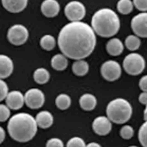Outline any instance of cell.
Returning a JSON list of instances; mask_svg holds the SVG:
<instances>
[{
  "instance_id": "obj_1",
  "label": "cell",
  "mask_w": 147,
  "mask_h": 147,
  "mask_svg": "<svg viewBox=\"0 0 147 147\" xmlns=\"http://www.w3.org/2000/svg\"><path fill=\"white\" fill-rule=\"evenodd\" d=\"M60 50L67 58L80 60L87 58L96 45L95 33L84 22H71L65 25L58 36Z\"/></svg>"
},
{
  "instance_id": "obj_2",
  "label": "cell",
  "mask_w": 147,
  "mask_h": 147,
  "mask_svg": "<svg viewBox=\"0 0 147 147\" xmlns=\"http://www.w3.org/2000/svg\"><path fill=\"white\" fill-rule=\"evenodd\" d=\"M36 119L27 113L15 114L9 119L7 129L11 137L17 142L26 143L32 140L37 132Z\"/></svg>"
},
{
  "instance_id": "obj_3",
  "label": "cell",
  "mask_w": 147,
  "mask_h": 147,
  "mask_svg": "<svg viewBox=\"0 0 147 147\" xmlns=\"http://www.w3.org/2000/svg\"><path fill=\"white\" fill-rule=\"evenodd\" d=\"M91 26L97 35L109 38L116 35L120 29L121 23L117 14L109 8L96 11L91 20Z\"/></svg>"
},
{
  "instance_id": "obj_4",
  "label": "cell",
  "mask_w": 147,
  "mask_h": 147,
  "mask_svg": "<svg viewBox=\"0 0 147 147\" xmlns=\"http://www.w3.org/2000/svg\"><path fill=\"white\" fill-rule=\"evenodd\" d=\"M133 109L131 103L123 98H115L109 103L106 115L112 122L122 125L128 122L132 117Z\"/></svg>"
},
{
  "instance_id": "obj_5",
  "label": "cell",
  "mask_w": 147,
  "mask_h": 147,
  "mask_svg": "<svg viewBox=\"0 0 147 147\" xmlns=\"http://www.w3.org/2000/svg\"><path fill=\"white\" fill-rule=\"evenodd\" d=\"M123 66L127 73L130 75L137 76L144 71L146 61L140 54L133 53L125 57L123 61Z\"/></svg>"
},
{
  "instance_id": "obj_6",
  "label": "cell",
  "mask_w": 147,
  "mask_h": 147,
  "mask_svg": "<svg viewBox=\"0 0 147 147\" xmlns=\"http://www.w3.org/2000/svg\"><path fill=\"white\" fill-rule=\"evenodd\" d=\"M29 37L27 28L22 24H15L8 30L7 38L11 44L16 46L24 44Z\"/></svg>"
},
{
  "instance_id": "obj_7",
  "label": "cell",
  "mask_w": 147,
  "mask_h": 147,
  "mask_svg": "<svg viewBox=\"0 0 147 147\" xmlns=\"http://www.w3.org/2000/svg\"><path fill=\"white\" fill-rule=\"evenodd\" d=\"M86 12V8L84 4L78 1L69 2L64 9L67 18L71 22L81 21L85 17Z\"/></svg>"
},
{
  "instance_id": "obj_8",
  "label": "cell",
  "mask_w": 147,
  "mask_h": 147,
  "mask_svg": "<svg viewBox=\"0 0 147 147\" xmlns=\"http://www.w3.org/2000/svg\"><path fill=\"white\" fill-rule=\"evenodd\" d=\"M101 74L106 80L111 82L116 81L121 76V67L117 61L108 60L101 67Z\"/></svg>"
},
{
  "instance_id": "obj_9",
  "label": "cell",
  "mask_w": 147,
  "mask_h": 147,
  "mask_svg": "<svg viewBox=\"0 0 147 147\" xmlns=\"http://www.w3.org/2000/svg\"><path fill=\"white\" fill-rule=\"evenodd\" d=\"M24 100L25 103L30 109H38L44 104L45 95L43 92L39 88H30L26 92Z\"/></svg>"
},
{
  "instance_id": "obj_10",
  "label": "cell",
  "mask_w": 147,
  "mask_h": 147,
  "mask_svg": "<svg viewBox=\"0 0 147 147\" xmlns=\"http://www.w3.org/2000/svg\"><path fill=\"white\" fill-rule=\"evenodd\" d=\"M131 27L137 36L147 38V12L135 16L131 21Z\"/></svg>"
},
{
  "instance_id": "obj_11",
  "label": "cell",
  "mask_w": 147,
  "mask_h": 147,
  "mask_svg": "<svg viewBox=\"0 0 147 147\" xmlns=\"http://www.w3.org/2000/svg\"><path fill=\"white\" fill-rule=\"evenodd\" d=\"M92 129L96 134L101 136H106L111 132L112 122L106 116H100L96 118L92 122Z\"/></svg>"
},
{
  "instance_id": "obj_12",
  "label": "cell",
  "mask_w": 147,
  "mask_h": 147,
  "mask_svg": "<svg viewBox=\"0 0 147 147\" xmlns=\"http://www.w3.org/2000/svg\"><path fill=\"white\" fill-rule=\"evenodd\" d=\"M6 105L11 110H20L25 103L24 95L19 91L14 90L8 92L6 98Z\"/></svg>"
},
{
  "instance_id": "obj_13",
  "label": "cell",
  "mask_w": 147,
  "mask_h": 147,
  "mask_svg": "<svg viewBox=\"0 0 147 147\" xmlns=\"http://www.w3.org/2000/svg\"><path fill=\"white\" fill-rule=\"evenodd\" d=\"M41 11L45 17H54L60 11L59 2L57 0H44L41 5Z\"/></svg>"
},
{
  "instance_id": "obj_14",
  "label": "cell",
  "mask_w": 147,
  "mask_h": 147,
  "mask_svg": "<svg viewBox=\"0 0 147 147\" xmlns=\"http://www.w3.org/2000/svg\"><path fill=\"white\" fill-rule=\"evenodd\" d=\"M13 63L12 59L6 55L0 54V79L9 77L13 71Z\"/></svg>"
},
{
  "instance_id": "obj_15",
  "label": "cell",
  "mask_w": 147,
  "mask_h": 147,
  "mask_svg": "<svg viewBox=\"0 0 147 147\" xmlns=\"http://www.w3.org/2000/svg\"><path fill=\"white\" fill-rule=\"evenodd\" d=\"M28 0H2V3L7 11L11 13H19L27 6Z\"/></svg>"
},
{
  "instance_id": "obj_16",
  "label": "cell",
  "mask_w": 147,
  "mask_h": 147,
  "mask_svg": "<svg viewBox=\"0 0 147 147\" xmlns=\"http://www.w3.org/2000/svg\"><path fill=\"white\" fill-rule=\"evenodd\" d=\"M38 127L43 129H47L51 127L54 122V118L52 113L48 111L39 112L36 117Z\"/></svg>"
},
{
  "instance_id": "obj_17",
  "label": "cell",
  "mask_w": 147,
  "mask_h": 147,
  "mask_svg": "<svg viewBox=\"0 0 147 147\" xmlns=\"http://www.w3.org/2000/svg\"><path fill=\"white\" fill-rule=\"evenodd\" d=\"M106 50L112 56H118L124 50V45L118 38H112L109 40L106 44Z\"/></svg>"
},
{
  "instance_id": "obj_18",
  "label": "cell",
  "mask_w": 147,
  "mask_h": 147,
  "mask_svg": "<svg viewBox=\"0 0 147 147\" xmlns=\"http://www.w3.org/2000/svg\"><path fill=\"white\" fill-rule=\"evenodd\" d=\"M79 104L81 109L84 110L90 111L95 109L97 105V99L92 94H85L80 97Z\"/></svg>"
},
{
  "instance_id": "obj_19",
  "label": "cell",
  "mask_w": 147,
  "mask_h": 147,
  "mask_svg": "<svg viewBox=\"0 0 147 147\" xmlns=\"http://www.w3.org/2000/svg\"><path fill=\"white\" fill-rule=\"evenodd\" d=\"M52 67L57 71H63L66 69L68 65L67 57L63 54L55 55L51 60Z\"/></svg>"
},
{
  "instance_id": "obj_20",
  "label": "cell",
  "mask_w": 147,
  "mask_h": 147,
  "mask_svg": "<svg viewBox=\"0 0 147 147\" xmlns=\"http://www.w3.org/2000/svg\"><path fill=\"white\" fill-rule=\"evenodd\" d=\"M72 70L76 76H83L88 73L89 65L86 61L82 59L77 60L73 64Z\"/></svg>"
},
{
  "instance_id": "obj_21",
  "label": "cell",
  "mask_w": 147,
  "mask_h": 147,
  "mask_svg": "<svg viewBox=\"0 0 147 147\" xmlns=\"http://www.w3.org/2000/svg\"><path fill=\"white\" fill-rule=\"evenodd\" d=\"M34 81L39 84H44L48 82L50 79V73L45 68L40 67L37 69L33 74Z\"/></svg>"
},
{
  "instance_id": "obj_22",
  "label": "cell",
  "mask_w": 147,
  "mask_h": 147,
  "mask_svg": "<svg viewBox=\"0 0 147 147\" xmlns=\"http://www.w3.org/2000/svg\"><path fill=\"white\" fill-rule=\"evenodd\" d=\"M55 102L57 107L59 109L65 110L71 106V100L70 97L67 94H61L57 97Z\"/></svg>"
},
{
  "instance_id": "obj_23",
  "label": "cell",
  "mask_w": 147,
  "mask_h": 147,
  "mask_svg": "<svg viewBox=\"0 0 147 147\" xmlns=\"http://www.w3.org/2000/svg\"><path fill=\"white\" fill-rule=\"evenodd\" d=\"M133 3L131 0H119L117 8L119 13L125 15L131 13L133 9Z\"/></svg>"
},
{
  "instance_id": "obj_24",
  "label": "cell",
  "mask_w": 147,
  "mask_h": 147,
  "mask_svg": "<svg viewBox=\"0 0 147 147\" xmlns=\"http://www.w3.org/2000/svg\"><path fill=\"white\" fill-rule=\"evenodd\" d=\"M40 44L44 50L47 51H52L56 45L55 39L50 34H46L41 38Z\"/></svg>"
},
{
  "instance_id": "obj_25",
  "label": "cell",
  "mask_w": 147,
  "mask_h": 147,
  "mask_svg": "<svg viewBox=\"0 0 147 147\" xmlns=\"http://www.w3.org/2000/svg\"><path fill=\"white\" fill-rule=\"evenodd\" d=\"M140 40L139 37L137 36L129 35L125 39V47L131 51H134L138 49L140 46Z\"/></svg>"
},
{
  "instance_id": "obj_26",
  "label": "cell",
  "mask_w": 147,
  "mask_h": 147,
  "mask_svg": "<svg viewBox=\"0 0 147 147\" xmlns=\"http://www.w3.org/2000/svg\"><path fill=\"white\" fill-rule=\"evenodd\" d=\"M138 140L143 147H147V121L140 126L138 132Z\"/></svg>"
},
{
  "instance_id": "obj_27",
  "label": "cell",
  "mask_w": 147,
  "mask_h": 147,
  "mask_svg": "<svg viewBox=\"0 0 147 147\" xmlns=\"http://www.w3.org/2000/svg\"><path fill=\"white\" fill-rule=\"evenodd\" d=\"M134 129L131 125H125L123 126L120 131V136L124 140L131 139L134 135Z\"/></svg>"
},
{
  "instance_id": "obj_28",
  "label": "cell",
  "mask_w": 147,
  "mask_h": 147,
  "mask_svg": "<svg viewBox=\"0 0 147 147\" xmlns=\"http://www.w3.org/2000/svg\"><path fill=\"white\" fill-rule=\"evenodd\" d=\"M84 140L79 137H74L68 140L66 147H86Z\"/></svg>"
},
{
  "instance_id": "obj_29",
  "label": "cell",
  "mask_w": 147,
  "mask_h": 147,
  "mask_svg": "<svg viewBox=\"0 0 147 147\" xmlns=\"http://www.w3.org/2000/svg\"><path fill=\"white\" fill-rule=\"evenodd\" d=\"M10 109L7 105L0 104V122H5L10 117Z\"/></svg>"
},
{
  "instance_id": "obj_30",
  "label": "cell",
  "mask_w": 147,
  "mask_h": 147,
  "mask_svg": "<svg viewBox=\"0 0 147 147\" xmlns=\"http://www.w3.org/2000/svg\"><path fill=\"white\" fill-rule=\"evenodd\" d=\"M8 94L7 84L2 79H0V102L6 99Z\"/></svg>"
},
{
  "instance_id": "obj_31",
  "label": "cell",
  "mask_w": 147,
  "mask_h": 147,
  "mask_svg": "<svg viewBox=\"0 0 147 147\" xmlns=\"http://www.w3.org/2000/svg\"><path fill=\"white\" fill-rule=\"evenodd\" d=\"M46 147H64V145L60 138H52L47 141Z\"/></svg>"
},
{
  "instance_id": "obj_32",
  "label": "cell",
  "mask_w": 147,
  "mask_h": 147,
  "mask_svg": "<svg viewBox=\"0 0 147 147\" xmlns=\"http://www.w3.org/2000/svg\"><path fill=\"white\" fill-rule=\"evenodd\" d=\"M133 3L136 8L140 11H147V0H133Z\"/></svg>"
},
{
  "instance_id": "obj_33",
  "label": "cell",
  "mask_w": 147,
  "mask_h": 147,
  "mask_svg": "<svg viewBox=\"0 0 147 147\" xmlns=\"http://www.w3.org/2000/svg\"><path fill=\"white\" fill-rule=\"evenodd\" d=\"M139 86L141 90L147 92V75L141 78L139 82Z\"/></svg>"
},
{
  "instance_id": "obj_34",
  "label": "cell",
  "mask_w": 147,
  "mask_h": 147,
  "mask_svg": "<svg viewBox=\"0 0 147 147\" xmlns=\"http://www.w3.org/2000/svg\"><path fill=\"white\" fill-rule=\"evenodd\" d=\"M139 101L142 105H147V92H143L139 96Z\"/></svg>"
},
{
  "instance_id": "obj_35",
  "label": "cell",
  "mask_w": 147,
  "mask_h": 147,
  "mask_svg": "<svg viewBox=\"0 0 147 147\" xmlns=\"http://www.w3.org/2000/svg\"><path fill=\"white\" fill-rule=\"evenodd\" d=\"M6 137V133L4 129L0 126V144L4 141Z\"/></svg>"
},
{
  "instance_id": "obj_36",
  "label": "cell",
  "mask_w": 147,
  "mask_h": 147,
  "mask_svg": "<svg viewBox=\"0 0 147 147\" xmlns=\"http://www.w3.org/2000/svg\"><path fill=\"white\" fill-rule=\"evenodd\" d=\"M86 147H102L100 144L96 142H91L86 145Z\"/></svg>"
},
{
  "instance_id": "obj_37",
  "label": "cell",
  "mask_w": 147,
  "mask_h": 147,
  "mask_svg": "<svg viewBox=\"0 0 147 147\" xmlns=\"http://www.w3.org/2000/svg\"><path fill=\"white\" fill-rule=\"evenodd\" d=\"M143 117L145 121H147V105L146 106L145 110L144 111V115H143Z\"/></svg>"
},
{
  "instance_id": "obj_38",
  "label": "cell",
  "mask_w": 147,
  "mask_h": 147,
  "mask_svg": "<svg viewBox=\"0 0 147 147\" xmlns=\"http://www.w3.org/2000/svg\"><path fill=\"white\" fill-rule=\"evenodd\" d=\"M129 147H138L137 146H130Z\"/></svg>"
}]
</instances>
